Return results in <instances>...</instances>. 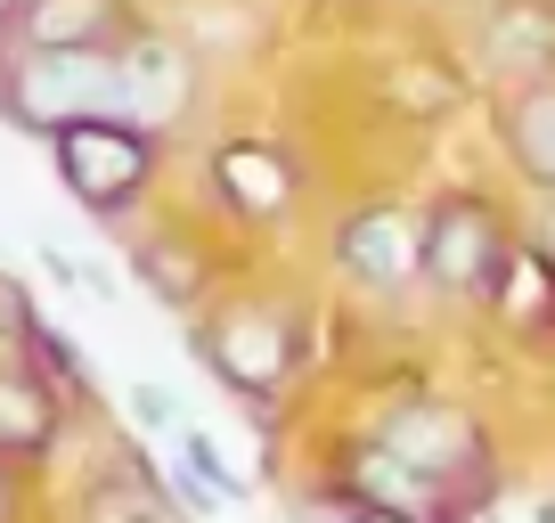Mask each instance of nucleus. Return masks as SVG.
Listing matches in <instances>:
<instances>
[{
	"label": "nucleus",
	"mask_w": 555,
	"mask_h": 523,
	"mask_svg": "<svg viewBox=\"0 0 555 523\" xmlns=\"http://www.w3.org/2000/svg\"><path fill=\"white\" fill-rule=\"evenodd\" d=\"M416 270L434 286H499V270H506V245H499V221H490L482 205H441L434 221H425V238H416Z\"/></svg>",
	"instance_id": "nucleus-4"
},
{
	"label": "nucleus",
	"mask_w": 555,
	"mask_h": 523,
	"mask_svg": "<svg viewBox=\"0 0 555 523\" xmlns=\"http://www.w3.org/2000/svg\"><path fill=\"white\" fill-rule=\"evenodd\" d=\"M344 523H416V515H400V507H360V515H344Z\"/></svg>",
	"instance_id": "nucleus-15"
},
{
	"label": "nucleus",
	"mask_w": 555,
	"mask_h": 523,
	"mask_svg": "<svg viewBox=\"0 0 555 523\" xmlns=\"http://www.w3.org/2000/svg\"><path fill=\"white\" fill-rule=\"evenodd\" d=\"M539 262H547V270H555V213H547V254H539Z\"/></svg>",
	"instance_id": "nucleus-16"
},
{
	"label": "nucleus",
	"mask_w": 555,
	"mask_h": 523,
	"mask_svg": "<svg viewBox=\"0 0 555 523\" xmlns=\"http://www.w3.org/2000/svg\"><path fill=\"white\" fill-rule=\"evenodd\" d=\"M99 523H172V507H156V499H106Z\"/></svg>",
	"instance_id": "nucleus-14"
},
{
	"label": "nucleus",
	"mask_w": 555,
	"mask_h": 523,
	"mask_svg": "<svg viewBox=\"0 0 555 523\" xmlns=\"http://www.w3.org/2000/svg\"><path fill=\"white\" fill-rule=\"evenodd\" d=\"M335 262H344L360 286H400V279L416 270V229H409V213H392V205L351 213V221L335 229Z\"/></svg>",
	"instance_id": "nucleus-6"
},
{
	"label": "nucleus",
	"mask_w": 555,
	"mask_h": 523,
	"mask_svg": "<svg viewBox=\"0 0 555 523\" xmlns=\"http://www.w3.org/2000/svg\"><path fill=\"white\" fill-rule=\"evenodd\" d=\"M205 360L221 368L229 393L270 401L278 384H286V368H295V328L270 303H237V311H221V328H205Z\"/></svg>",
	"instance_id": "nucleus-3"
},
{
	"label": "nucleus",
	"mask_w": 555,
	"mask_h": 523,
	"mask_svg": "<svg viewBox=\"0 0 555 523\" xmlns=\"http://www.w3.org/2000/svg\"><path fill=\"white\" fill-rule=\"evenodd\" d=\"M131 418L147 425V434H172V425L189 418V409H180L172 393H164V384H131Z\"/></svg>",
	"instance_id": "nucleus-13"
},
{
	"label": "nucleus",
	"mask_w": 555,
	"mask_h": 523,
	"mask_svg": "<svg viewBox=\"0 0 555 523\" xmlns=\"http://www.w3.org/2000/svg\"><path fill=\"white\" fill-rule=\"evenodd\" d=\"M50 148H57V180H66L90 213H122L139 189H147V173H156V140H147L131 115L57 123Z\"/></svg>",
	"instance_id": "nucleus-2"
},
{
	"label": "nucleus",
	"mask_w": 555,
	"mask_h": 523,
	"mask_svg": "<svg viewBox=\"0 0 555 523\" xmlns=\"http://www.w3.org/2000/svg\"><path fill=\"white\" fill-rule=\"evenodd\" d=\"M122 115L139 131H164V123L189 115V58L164 50V41H122Z\"/></svg>",
	"instance_id": "nucleus-7"
},
{
	"label": "nucleus",
	"mask_w": 555,
	"mask_h": 523,
	"mask_svg": "<svg viewBox=\"0 0 555 523\" xmlns=\"http://www.w3.org/2000/svg\"><path fill=\"white\" fill-rule=\"evenodd\" d=\"M122 34V0H17L0 41L25 50H106Z\"/></svg>",
	"instance_id": "nucleus-5"
},
{
	"label": "nucleus",
	"mask_w": 555,
	"mask_h": 523,
	"mask_svg": "<svg viewBox=\"0 0 555 523\" xmlns=\"http://www.w3.org/2000/svg\"><path fill=\"white\" fill-rule=\"evenodd\" d=\"M172 450H180L172 467L189 474V483H205L212 499H245V474H237V467L221 458V442H212L205 425H189V418H180V425H172Z\"/></svg>",
	"instance_id": "nucleus-11"
},
{
	"label": "nucleus",
	"mask_w": 555,
	"mask_h": 523,
	"mask_svg": "<svg viewBox=\"0 0 555 523\" xmlns=\"http://www.w3.org/2000/svg\"><path fill=\"white\" fill-rule=\"evenodd\" d=\"M506 131H515V156L531 180H547L555 189V90H531V99L506 115Z\"/></svg>",
	"instance_id": "nucleus-12"
},
{
	"label": "nucleus",
	"mask_w": 555,
	"mask_h": 523,
	"mask_svg": "<svg viewBox=\"0 0 555 523\" xmlns=\"http://www.w3.org/2000/svg\"><path fill=\"white\" fill-rule=\"evenodd\" d=\"M384 450H392V458H400L409 474L441 483L450 467H474V425L457 418V409H434V401H416V409H400V418L384 425Z\"/></svg>",
	"instance_id": "nucleus-8"
},
{
	"label": "nucleus",
	"mask_w": 555,
	"mask_h": 523,
	"mask_svg": "<svg viewBox=\"0 0 555 523\" xmlns=\"http://www.w3.org/2000/svg\"><path fill=\"white\" fill-rule=\"evenodd\" d=\"M0 115L17 131H57L82 115H122V58L115 50H25L0 41Z\"/></svg>",
	"instance_id": "nucleus-1"
},
{
	"label": "nucleus",
	"mask_w": 555,
	"mask_h": 523,
	"mask_svg": "<svg viewBox=\"0 0 555 523\" xmlns=\"http://www.w3.org/2000/svg\"><path fill=\"white\" fill-rule=\"evenodd\" d=\"M0 523H9V483H0Z\"/></svg>",
	"instance_id": "nucleus-17"
},
{
	"label": "nucleus",
	"mask_w": 555,
	"mask_h": 523,
	"mask_svg": "<svg viewBox=\"0 0 555 523\" xmlns=\"http://www.w3.org/2000/svg\"><path fill=\"white\" fill-rule=\"evenodd\" d=\"M50 442V384L41 377H0V458H25Z\"/></svg>",
	"instance_id": "nucleus-10"
},
{
	"label": "nucleus",
	"mask_w": 555,
	"mask_h": 523,
	"mask_svg": "<svg viewBox=\"0 0 555 523\" xmlns=\"http://www.w3.org/2000/svg\"><path fill=\"white\" fill-rule=\"evenodd\" d=\"M212 189H221L229 213H245V221H278L286 213V196H295V173H286V156L261 140H237L212 156Z\"/></svg>",
	"instance_id": "nucleus-9"
}]
</instances>
